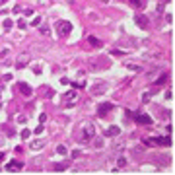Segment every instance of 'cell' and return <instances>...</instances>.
I'll use <instances>...</instances> for the list:
<instances>
[{"instance_id": "6da1fadb", "label": "cell", "mask_w": 175, "mask_h": 175, "mask_svg": "<svg viewBox=\"0 0 175 175\" xmlns=\"http://www.w3.org/2000/svg\"><path fill=\"white\" fill-rule=\"evenodd\" d=\"M93 134H95L93 125L89 121H84V123H80V127H78V131H76V140L82 144H88V142H91Z\"/></svg>"}, {"instance_id": "7a4b0ae2", "label": "cell", "mask_w": 175, "mask_h": 175, "mask_svg": "<svg viewBox=\"0 0 175 175\" xmlns=\"http://www.w3.org/2000/svg\"><path fill=\"white\" fill-rule=\"evenodd\" d=\"M70 31H72V23L70 22H66V20L56 22V33H58V37H66Z\"/></svg>"}, {"instance_id": "3957f363", "label": "cell", "mask_w": 175, "mask_h": 175, "mask_svg": "<svg viewBox=\"0 0 175 175\" xmlns=\"http://www.w3.org/2000/svg\"><path fill=\"white\" fill-rule=\"evenodd\" d=\"M62 99L66 101L64 107H74V105H76V101H78V95H76V91H66L64 95H62Z\"/></svg>"}, {"instance_id": "277c9868", "label": "cell", "mask_w": 175, "mask_h": 175, "mask_svg": "<svg viewBox=\"0 0 175 175\" xmlns=\"http://www.w3.org/2000/svg\"><path fill=\"white\" fill-rule=\"evenodd\" d=\"M132 117H134V121H136L138 125H152V121H154L152 117L146 115V113H140V115L136 113V115H132Z\"/></svg>"}, {"instance_id": "5b68a950", "label": "cell", "mask_w": 175, "mask_h": 175, "mask_svg": "<svg viewBox=\"0 0 175 175\" xmlns=\"http://www.w3.org/2000/svg\"><path fill=\"white\" fill-rule=\"evenodd\" d=\"M113 111V103H101L97 107V117H107V113H111Z\"/></svg>"}, {"instance_id": "8992f818", "label": "cell", "mask_w": 175, "mask_h": 175, "mask_svg": "<svg viewBox=\"0 0 175 175\" xmlns=\"http://www.w3.org/2000/svg\"><path fill=\"white\" fill-rule=\"evenodd\" d=\"M107 88H109V86H107L105 82H99L95 88H91V95H101V93H105Z\"/></svg>"}, {"instance_id": "52a82bcc", "label": "cell", "mask_w": 175, "mask_h": 175, "mask_svg": "<svg viewBox=\"0 0 175 175\" xmlns=\"http://www.w3.org/2000/svg\"><path fill=\"white\" fill-rule=\"evenodd\" d=\"M22 167H23V164L20 160H12L10 164H6V171H20Z\"/></svg>"}, {"instance_id": "ba28073f", "label": "cell", "mask_w": 175, "mask_h": 175, "mask_svg": "<svg viewBox=\"0 0 175 175\" xmlns=\"http://www.w3.org/2000/svg\"><path fill=\"white\" fill-rule=\"evenodd\" d=\"M154 144H160V146H171V138L169 136H158V138H152Z\"/></svg>"}, {"instance_id": "9c48e42d", "label": "cell", "mask_w": 175, "mask_h": 175, "mask_svg": "<svg viewBox=\"0 0 175 175\" xmlns=\"http://www.w3.org/2000/svg\"><path fill=\"white\" fill-rule=\"evenodd\" d=\"M18 89L22 91L23 95H31V93H33V89H31V88H29V86H27L25 82H20V84H18Z\"/></svg>"}, {"instance_id": "30bf717a", "label": "cell", "mask_w": 175, "mask_h": 175, "mask_svg": "<svg viewBox=\"0 0 175 175\" xmlns=\"http://www.w3.org/2000/svg\"><path fill=\"white\" fill-rule=\"evenodd\" d=\"M121 129L117 127V125H113V127H109L107 131H105V136H111V138H115V136H119Z\"/></svg>"}, {"instance_id": "8fae6325", "label": "cell", "mask_w": 175, "mask_h": 175, "mask_svg": "<svg viewBox=\"0 0 175 175\" xmlns=\"http://www.w3.org/2000/svg\"><path fill=\"white\" fill-rule=\"evenodd\" d=\"M136 23L140 25V29H148V18L146 16H136Z\"/></svg>"}, {"instance_id": "7c38bea8", "label": "cell", "mask_w": 175, "mask_h": 175, "mask_svg": "<svg viewBox=\"0 0 175 175\" xmlns=\"http://www.w3.org/2000/svg\"><path fill=\"white\" fill-rule=\"evenodd\" d=\"M88 43L91 45V47H101V41H99L95 35H89V37H88Z\"/></svg>"}, {"instance_id": "4fadbf2b", "label": "cell", "mask_w": 175, "mask_h": 175, "mask_svg": "<svg viewBox=\"0 0 175 175\" xmlns=\"http://www.w3.org/2000/svg\"><path fill=\"white\" fill-rule=\"evenodd\" d=\"M125 66H127L129 70H132V72H140V70H142L138 64H132V62H125Z\"/></svg>"}, {"instance_id": "5bb4252c", "label": "cell", "mask_w": 175, "mask_h": 175, "mask_svg": "<svg viewBox=\"0 0 175 175\" xmlns=\"http://www.w3.org/2000/svg\"><path fill=\"white\" fill-rule=\"evenodd\" d=\"M165 82H167V74H162V76H160L158 80H156V86L160 88V86H164Z\"/></svg>"}, {"instance_id": "9a60e30c", "label": "cell", "mask_w": 175, "mask_h": 175, "mask_svg": "<svg viewBox=\"0 0 175 175\" xmlns=\"http://www.w3.org/2000/svg\"><path fill=\"white\" fill-rule=\"evenodd\" d=\"M43 146H45L43 140H35V142H31V148H33V150H39V148H43Z\"/></svg>"}, {"instance_id": "2e32d148", "label": "cell", "mask_w": 175, "mask_h": 175, "mask_svg": "<svg viewBox=\"0 0 175 175\" xmlns=\"http://www.w3.org/2000/svg\"><path fill=\"white\" fill-rule=\"evenodd\" d=\"M25 62H27V53H23V56L18 60V68H23V66H25Z\"/></svg>"}, {"instance_id": "e0dca14e", "label": "cell", "mask_w": 175, "mask_h": 175, "mask_svg": "<svg viewBox=\"0 0 175 175\" xmlns=\"http://www.w3.org/2000/svg\"><path fill=\"white\" fill-rule=\"evenodd\" d=\"M39 31L43 33V35H51V27L49 25H39Z\"/></svg>"}, {"instance_id": "ac0fdd59", "label": "cell", "mask_w": 175, "mask_h": 175, "mask_svg": "<svg viewBox=\"0 0 175 175\" xmlns=\"http://www.w3.org/2000/svg\"><path fill=\"white\" fill-rule=\"evenodd\" d=\"M56 154H60V156H66V146H64V144H58V146H56Z\"/></svg>"}, {"instance_id": "d6986e66", "label": "cell", "mask_w": 175, "mask_h": 175, "mask_svg": "<svg viewBox=\"0 0 175 175\" xmlns=\"http://www.w3.org/2000/svg\"><path fill=\"white\" fill-rule=\"evenodd\" d=\"M29 25H33V27H39V25H41V18H39V16H37V18H33V22L29 23Z\"/></svg>"}, {"instance_id": "ffe728a7", "label": "cell", "mask_w": 175, "mask_h": 175, "mask_svg": "<svg viewBox=\"0 0 175 175\" xmlns=\"http://www.w3.org/2000/svg\"><path fill=\"white\" fill-rule=\"evenodd\" d=\"M131 4L134 6V8H138V10L142 8V0H131Z\"/></svg>"}, {"instance_id": "44dd1931", "label": "cell", "mask_w": 175, "mask_h": 175, "mask_svg": "<svg viewBox=\"0 0 175 175\" xmlns=\"http://www.w3.org/2000/svg\"><path fill=\"white\" fill-rule=\"evenodd\" d=\"M125 165H127V160H125V158H119V160H117V167H125Z\"/></svg>"}, {"instance_id": "7402d4cb", "label": "cell", "mask_w": 175, "mask_h": 175, "mask_svg": "<svg viewBox=\"0 0 175 175\" xmlns=\"http://www.w3.org/2000/svg\"><path fill=\"white\" fill-rule=\"evenodd\" d=\"M53 169H55V171H64V169H66V164H56Z\"/></svg>"}, {"instance_id": "603a6c76", "label": "cell", "mask_w": 175, "mask_h": 175, "mask_svg": "<svg viewBox=\"0 0 175 175\" xmlns=\"http://www.w3.org/2000/svg\"><path fill=\"white\" fill-rule=\"evenodd\" d=\"M29 134H31V132L27 131V129H23V131H22V134H20V136H22L23 140H27V138H29Z\"/></svg>"}, {"instance_id": "cb8c5ba5", "label": "cell", "mask_w": 175, "mask_h": 175, "mask_svg": "<svg viewBox=\"0 0 175 175\" xmlns=\"http://www.w3.org/2000/svg\"><path fill=\"white\" fill-rule=\"evenodd\" d=\"M111 55H113V56H123L125 53H123V51H119V49H113V51H111Z\"/></svg>"}, {"instance_id": "d4e9b609", "label": "cell", "mask_w": 175, "mask_h": 175, "mask_svg": "<svg viewBox=\"0 0 175 175\" xmlns=\"http://www.w3.org/2000/svg\"><path fill=\"white\" fill-rule=\"evenodd\" d=\"M18 27H20V29H27V23H25V20H20V22H18Z\"/></svg>"}, {"instance_id": "484cf974", "label": "cell", "mask_w": 175, "mask_h": 175, "mask_svg": "<svg viewBox=\"0 0 175 175\" xmlns=\"http://www.w3.org/2000/svg\"><path fill=\"white\" fill-rule=\"evenodd\" d=\"M4 29H12V20H6V22H4Z\"/></svg>"}, {"instance_id": "4316f807", "label": "cell", "mask_w": 175, "mask_h": 175, "mask_svg": "<svg viewBox=\"0 0 175 175\" xmlns=\"http://www.w3.org/2000/svg\"><path fill=\"white\" fill-rule=\"evenodd\" d=\"M41 132H43V123H39V127L35 129V134H41Z\"/></svg>"}, {"instance_id": "83f0119b", "label": "cell", "mask_w": 175, "mask_h": 175, "mask_svg": "<svg viewBox=\"0 0 175 175\" xmlns=\"http://www.w3.org/2000/svg\"><path fill=\"white\" fill-rule=\"evenodd\" d=\"M150 95H152L150 91H148V93H144V95H142V101H144V103H148V99H150Z\"/></svg>"}, {"instance_id": "f1b7e54d", "label": "cell", "mask_w": 175, "mask_h": 175, "mask_svg": "<svg viewBox=\"0 0 175 175\" xmlns=\"http://www.w3.org/2000/svg\"><path fill=\"white\" fill-rule=\"evenodd\" d=\"M23 14H25V16L29 18V16H33V10H31V8H27V10H23Z\"/></svg>"}, {"instance_id": "f546056e", "label": "cell", "mask_w": 175, "mask_h": 175, "mask_svg": "<svg viewBox=\"0 0 175 175\" xmlns=\"http://www.w3.org/2000/svg\"><path fill=\"white\" fill-rule=\"evenodd\" d=\"M173 97V93H171V89H167V91H165V99H171Z\"/></svg>"}, {"instance_id": "4dcf8cb0", "label": "cell", "mask_w": 175, "mask_h": 175, "mask_svg": "<svg viewBox=\"0 0 175 175\" xmlns=\"http://www.w3.org/2000/svg\"><path fill=\"white\" fill-rule=\"evenodd\" d=\"M144 144H146V146H152V138H144Z\"/></svg>"}, {"instance_id": "1f68e13d", "label": "cell", "mask_w": 175, "mask_h": 175, "mask_svg": "<svg viewBox=\"0 0 175 175\" xmlns=\"http://www.w3.org/2000/svg\"><path fill=\"white\" fill-rule=\"evenodd\" d=\"M45 121H47V115H45V113H43V115H39V123H45Z\"/></svg>"}, {"instance_id": "d6a6232c", "label": "cell", "mask_w": 175, "mask_h": 175, "mask_svg": "<svg viewBox=\"0 0 175 175\" xmlns=\"http://www.w3.org/2000/svg\"><path fill=\"white\" fill-rule=\"evenodd\" d=\"M165 20H167V23H171V22H173V16H171V14H167V16H165Z\"/></svg>"}, {"instance_id": "836d02e7", "label": "cell", "mask_w": 175, "mask_h": 175, "mask_svg": "<svg viewBox=\"0 0 175 175\" xmlns=\"http://www.w3.org/2000/svg\"><path fill=\"white\" fill-rule=\"evenodd\" d=\"M22 12V6H14V14H20Z\"/></svg>"}, {"instance_id": "e575fe53", "label": "cell", "mask_w": 175, "mask_h": 175, "mask_svg": "<svg viewBox=\"0 0 175 175\" xmlns=\"http://www.w3.org/2000/svg\"><path fill=\"white\" fill-rule=\"evenodd\" d=\"M25 121H27V117H18V123H22V125L25 123Z\"/></svg>"}, {"instance_id": "d590c367", "label": "cell", "mask_w": 175, "mask_h": 175, "mask_svg": "<svg viewBox=\"0 0 175 175\" xmlns=\"http://www.w3.org/2000/svg\"><path fill=\"white\" fill-rule=\"evenodd\" d=\"M2 160H4V154H2V152H0V162H2Z\"/></svg>"}, {"instance_id": "8d00e7d4", "label": "cell", "mask_w": 175, "mask_h": 175, "mask_svg": "<svg viewBox=\"0 0 175 175\" xmlns=\"http://www.w3.org/2000/svg\"><path fill=\"white\" fill-rule=\"evenodd\" d=\"M160 2H162V4H164V2H169V0H160Z\"/></svg>"}, {"instance_id": "74e56055", "label": "cell", "mask_w": 175, "mask_h": 175, "mask_svg": "<svg viewBox=\"0 0 175 175\" xmlns=\"http://www.w3.org/2000/svg\"><path fill=\"white\" fill-rule=\"evenodd\" d=\"M4 2H6V0H0V4H4Z\"/></svg>"}]
</instances>
